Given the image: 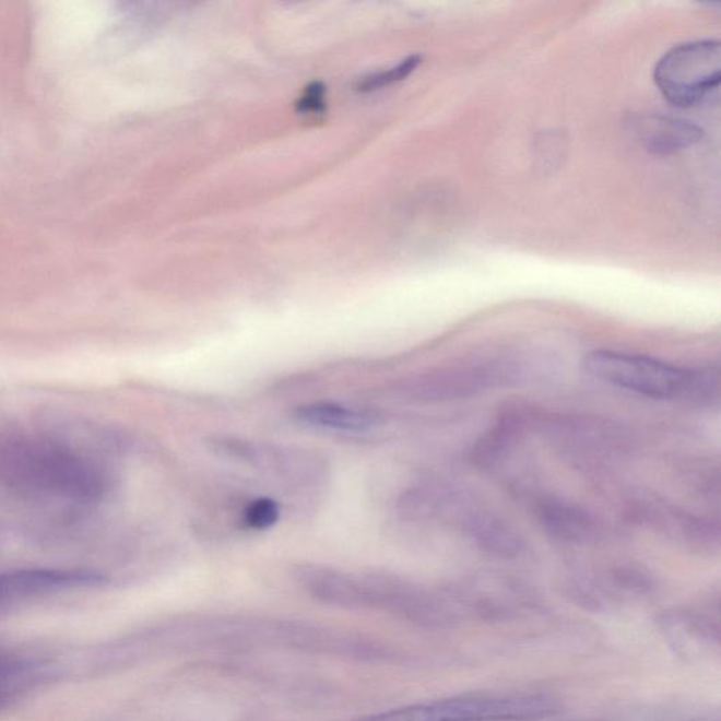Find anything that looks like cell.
<instances>
[{"label": "cell", "instance_id": "obj_2", "mask_svg": "<svg viewBox=\"0 0 721 721\" xmlns=\"http://www.w3.org/2000/svg\"><path fill=\"white\" fill-rule=\"evenodd\" d=\"M535 375L537 364L531 351L484 350L447 367L402 379L392 392L407 402H452L492 388L530 381Z\"/></svg>", "mask_w": 721, "mask_h": 721}, {"label": "cell", "instance_id": "obj_11", "mask_svg": "<svg viewBox=\"0 0 721 721\" xmlns=\"http://www.w3.org/2000/svg\"><path fill=\"white\" fill-rule=\"evenodd\" d=\"M631 133L642 147L655 155L679 153L698 144L704 131L694 121L679 117L662 115H642L633 117Z\"/></svg>", "mask_w": 721, "mask_h": 721}, {"label": "cell", "instance_id": "obj_1", "mask_svg": "<svg viewBox=\"0 0 721 721\" xmlns=\"http://www.w3.org/2000/svg\"><path fill=\"white\" fill-rule=\"evenodd\" d=\"M0 484L27 498L94 504L114 488V476L96 458L51 438L3 435Z\"/></svg>", "mask_w": 721, "mask_h": 721}, {"label": "cell", "instance_id": "obj_7", "mask_svg": "<svg viewBox=\"0 0 721 721\" xmlns=\"http://www.w3.org/2000/svg\"><path fill=\"white\" fill-rule=\"evenodd\" d=\"M104 575L62 569H16L0 574V612L47 594L105 584Z\"/></svg>", "mask_w": 721, "mask_h": 721}, {"label": "cell", "instance_id": "obj_10", "mask_svg": "<svg viewBox=\"0 0 721 721\" xmlns=\"http://www.w3.org/2000/svg\"><path fill=\"white\" fill-rule=\"evenodd\" d=\"M535 515L544 533L559 543L589 544L602 534L596 516L572 501L555 498L541 500Z\"/></svg>", "mask_w": 721, "mask_h": 721}, {"label": "cell", "instance_id": "obj_8", "mask_svg": "<svg viewBox=\"0 0 721 721\" xmlns=\"http://www.w3.org/2000/svg\"><path fill=\"white\" fill-rule=\"evenodd\" d=\"M549 423L555 440L565 451L581 458V461L605 460L626 450V436L620 428L606 422L581 417H558Z\"/></svg>", "mask_w": 721, "mask_h": 721}, {"label": "cell", "instance_id": "obj_15", "mask_svg": "<svg viewBox=\"0 0 721 721\" xmlns=\"http://www.w3.org/2000/svg\"><path fill=\"white\" fill-rule=\"evenodd\" d=\"M281 518V506L271 498L251 500L243 511V523L251 530H268L274 528Z\"/></svg>", "mask_w": 721, "mask_h": 721}, {"label": "cell", "instance_id": "obj_6", "mask_svg": "<svg viewBox=\"0 0 721 721\" xmlns=\"http://www.w3.org/2000/svg\"><path fill=\"white\" fill-rule=\"evenodd\" d=\"M211 447L217 454L265 471L297 488L323 484L329 475L324 458L304 448L262 445L233 437L213 438Z\"/></svg>", "mask_w": 721, "mask_h": 721}, {"label": "cell", "instance_id": "obj_16", "mask_svg": "<svg viewBox=\"0 0 721 721\" xmlns=\"http://www.w3.org/2000/svg\"><path fill=\"white\" fill-rule=\"evenodd\" d=\"M422 57L421 56H411L406 60L402 61L401 64L391 68V70L379 72L373 76L365 78V80L359 82V91L371 92L377 90H382V87L397 84V82L404 80L412 74L418 66H421Z\"/></svg>", "mask_w": 721, "mask_h": 721}, {"label": "cell", "instance_id": "obj_9", "mask_svg": "<svg viewBox=\"0 0 721 721\" xmlns=\"http://www.w3.org/2000/svg\"><path fill=\"white\" fill-rule=\"evenodd\" d=\"M633 516L641 523L651 525L666 537L682 541L694 547H714L719 545V524L709 519L698 518L689 511L674 508L655 500L638 501L631 509Z\"/></svg>", "mask_w": 721, "mask_h": 721}, {"label": "cell", "instance_id": "obj_12", "mask_svg": "<svg viewBox=\"0 0 721 721\" xmlns=\"http://www.w3.org/2000/svg\"><path fill=\"white\" fill-rule=\"evenodd\" d=\"M294 578L311 598L331 606L363 607V588L359 575L319 564H300L294 568Z\"/></svg>", "mask_w": 721, "mask_h": 721}, {"label": "cell", "instance_id": "obj_17", "mask_svg": "<svg viewBox=\"0 0 721 721\" xmlns=\"http://www.w3.org/2000/svg\"><path fill=\"white\" fill-rule=\"evenodd\" d=\"M326 110V86L314 82L306 87L304 95L297 101V111L302 115H320Z\"/></svg>", "mask_w": 721, "mask_h": 721}, {"label": "cell", "instance_id": "obj_3", "mask_svg": "<svg viewBox=\"0 0 721 721\" xmlns=\"http://www.w3.org/2000/svg\"><path fill=\"white\" fill-rule=\"evenodd\" d=\"M555 710L557 705L547 696H471L404 706L353 721H528L548 718Z\"/></svg>", "mask_w": 721, "mask_h": 721}, {"label": "cell", "instance_id": "obj_13", "mask_svg": "<svg viewBox=\"0 0 721 721\" xmlns=\"http://www.w3.org/2000/svg\"><path fill=\"white\" fill-rule=\"evenodd\" d=\"M458 531L482 552L499 557H515L524 548L523 535L509 521L480 505V501L468 511Z\"/></svg>", "mask_w": 721, "mask_h": 721}, {"label": "cell", "instance_id": "obj_4", "mask_svg": "<svg viewBox=\"0 0 721 721\" xmlns=\"http://www.w3.org/2000/svg\"><path fill=\"white\" fill-rule=\"evenodd\" d=\"M721 47L718 40L678 44L657 62L654 81L662 96L676 107H692L718 90Z\"/></svg>", "mask_w": 721, "mask_h": 721}, {"label": "cell", "instance_id": "obj_5", "mask_svg": "<svg viewBox=\"0 0 721 721\" xmlns=\"http://www.w3.org/2000/svg\"><path fill=\"white\" fill-rule=\"evenodd\" d=\"M583 368L598 381L662 401L684 399L689 381V369L618 351H593L584 357Z\"/></svg>", "mask_w": 721, "mask_h": 721}, {"label": "cell", "instance_id": "obj_14", "mask_svg": "<svg viewBox=\"0 0 721 721\" xmlns=\"http://www.w3.org/2000/svg\"><path fill=\"white\" fill-rule=\"evenodd\" d=\"M294 417L300 425L341 433H367L381 426V414L369 409L340 403L316 402L296 407Z\"/></svg>", "mask_w": 721, "mask_h": 721}]
</instances>
